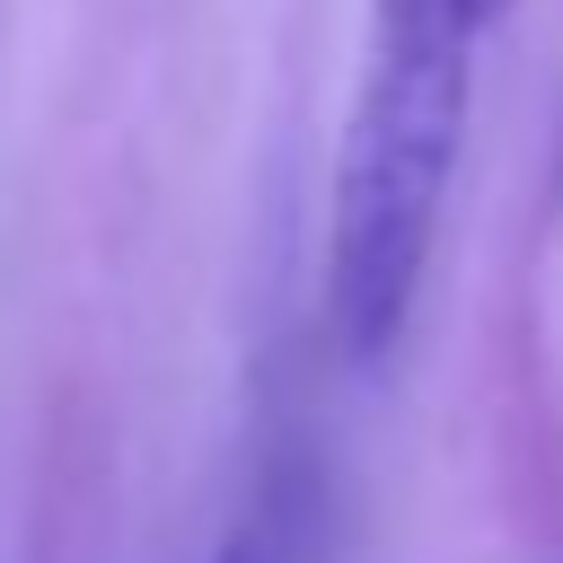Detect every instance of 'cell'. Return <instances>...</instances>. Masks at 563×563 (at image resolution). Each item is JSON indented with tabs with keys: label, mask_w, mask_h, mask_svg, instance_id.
I'll list each match as a JSON object with an SVG mask.
<instances>
[{
	"label": "cell",
	"mask_w": 563,
	"mask_h": 563,
	"mask_svg": "<svg viewBox=\"0 0 563 563\" xmlns=\"http://www.w3.org/2000/svg\"><path fill=\"white\" fill-rule=\"evenodd\" d=\"M211 563H299V510H290L282 493L246 501V510H238V519L220 528Z\"/></svg>",
	"instance_id": "2"
},
{
	"label": "cell",
	"mask_w": 563,
	"mask_h": 563,
	"mask_svg": "<svg viewBox=\"0 0 563 563\" xmlns=\"http://www.w3.org/2000/svg\"><path fill=\"white\" fill-rule=\"evenodd\" d=\"M484 26V0H369V53L325 185V334L352 369H387L413 334Z\"/></svg>",
	"instance_id": "1"
},
{
	"label": "cell",
	"mask_w": 563,
	"mask_h": 563,
	"mask_svg": "<svg viewBox=\"0 0 563 563\" xmlns=\"http://www.w3.org/2000/svg\"><path fill=\"white\" fill-rule=\"evenodd\" d=\"M501 9H510V0H484V18H501Z\"/></svg>",
	"instance_id": "3"
}]
</instances>
